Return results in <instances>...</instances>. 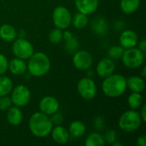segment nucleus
Returning a JSON list of instances; mask_svg holds the SVG:
<instances>
[{
	"instance_id": "39448f33",
	"label": "nucleus",
	"mask_w": 146,
	"mask_h": 146,
	"mask_svg": "<svg viewBox=\"0 0 146 146\" xmlns=\"http://www.w3.org/2000/svg\"><path fill=\"white\" fill-rule=\"evenodd\" d=\"M121 59L127 68L132 69L138 68H140L145 62V53L135 47L126 49Z\"/></svg>"
},
{
	"instance_id": "5701e85b",
	"label": "nucleus",
	"mask_w": 146,
	"mask_h": 146,
	"mask_svg": "<svg viewBox=\"0 0 146 146\" xmlns=\"http://www.w3.org/2000/svg\"><path fill=\"white\" fill-rule=\"evenodd\" d=\"M89 20L86 15L78 12L72 17V24L76 29H83L88 25Z\"/></svg>"
},
{
	"instance_id": "f8f14e48",
	"label": "nucleus",
	"mask_w": 146,
	"mask_h": 146,
	"mask_svg": "<svg viewBox=\"0 0 146 146\" xmlns=\"http://www.w3.org/2000/svg\"><path fill=\"white\" fill-rule=\"evenodd\" d=\"M115 69V64L114 62V60L109 57H104L101 59L96 67L97 74H98L99 77L104 79L114 74Z\"/></svg>"
},
{
	"instance_id": "f03ea898",
	"label": "nucleus",
	"mask_w": 146,
	"mask_h": 146,
	"mask_svg": "<svg viewBox=\"0 0 146 146\" xmlns=\"http://www.w3.org/2000/svg\"><path fill=\"white\" fill-rule=\"evenodd\" d=\"M30 132L38 138H44L50 134L53 125L49 115L43 113L36 112L32 115L28 121Z\"/></svg>"
},
{
	"instance_id": "58836bf2",
	"label": "nucleus",
	"mask_w": 146,
	"mask_h": 146,
	"mask_svg": "<svg viewBox=\"0 0 146 146\" xmlns=\"http://www.w3.org/2000/svg\"><path fill=\"white\" fill-rule=\"evenodd\" d=\"M17 37L18 38H25L26 37V32L23 29H21L19 32H17Z\"/></svg>"
},
{
	"instance_id": "7c9ffc66",
	"label": "nucleus",
	"mask_w": 146,
	"mask_h": 146,
	"mask_svg": "<svg viewBox=\"0 0 146 146\" xmlns=\"http://www.w3.org/2000/svg\"><path fill=\"white\" fill-rule=\"evenodd\" d=\"M104 141L110 145H112L115 141L117 140V133L115 130H108L104 136Z\"/></svg>"
},
{
	"instance_id": "72a5a7b5",
	"label": "nucleus",
	"mask_w": 146,
	"mask_h": 146,
	"mask_svg": "<svg viewBox=\"0 0 146 146\" xmlns=\"http://www.w3.org/2000/svg\"><path fill=\"white\" fill-rule=\"evenodd\" d=\"M104 119L102 116H97L94 119V127L97 130H103L104 128Z\"/></svg>"
},
{
	"instance_id": "c9c22d12",
	"label": "nucleus",
	"mask_w": 146,
	"mask_h": 146,
	"mask_svg": "<svg viewBox=\"0 0 146 146\" xmlns=\"http://www.w3.org/2000/svg\"><path fill=\"white\" fill-rule=\"evenodd\" d=\"M137 45L139 46V50H140L142 52H144V53L145 54V52H146V40L145 39H142L141 41L138 42Z\"/></svg>"
},
{
	"instance_id": "2eb2a0df",
	"label": "nucleus",
	"mask_w": 146,
	"mask_h": 146,
	"mask_svg": "<svg viewBox=\"0 0 146 146\" xmlns=\"http://www.w3.org/2000/svg\"><path fill=\"white\" fill-rule=\"evenodd\" d=\"M50 134H51L52 139L56 144H59V145L66 144L68 141L69 137H70L68 131L65 127H62L61 125L53 127L51 129Z\"/></svg>"
},
{
	"instance_id": "a19ab883",
	"label": "nucleus",
	"mask_w": 146,
	"mask_h": 146,
	"mask_svg": "<svg viewBox=\"0 0 146 146\" xmlns=\"http://www.w3.org/2000/svg\"><path fill=\"white\" fill-rule=\"evenodd\" d=\"M112 145H114V146H122V144L121 143V142H118L117 140L116 141H115L113 144H112Z\"/></svg>"
},
{
	"instance_id": "f257e3e1",
	"label": "nucleus",
	"mask_w": 146,
	"mask_h": 146,
	"mask_svg": "<svg viewBox=\"0 0 146 146\" xmlns=\"http://www.w3.org/2000/svg\"><path fill=\"white\" fill-rule=\"evenodd\" d=\"M127 90V79L119 74H112L104 79L102 91L109 98L121 97Z\"/></svg>"
},
{
	"instance_id": "f704fd0d",
	"label": "nucleus",
	"mask_w": 146,
	"mask_h": 146,
	"mask_svg": "<svg viewBox=\"0 0 146 146\" xmlns=\"http://www.w3.org/2000/svg\"><path fill=\"white\" fill-rule=\"evenodd\" d=\"M139 115L143 122H146V104H142L141 110L139 112Z\"/></svg>"
},
{
	"instance_id": "1a4fd4ad",
	"label": "nucleus",
	"mask_w": 146,
	"mask_h": 146,
	"mask_svg": "<svg viewBox=\"0 0 146 146\" xmlns=\"http://www.w3.org/2000/svg\"><path fill=\"white\" fill-rule=\"evenodd\" d=\"M11 101L12 104L16 107H25L28 104L31 99V92L24 85H18L11 91Z\"/></svg>"
},
{
	"instance_id": "4468645a",
	"label": "nucleus",
	"mask_w": 146,
	"mask_h": 146,
	"mask_svg": "<svg viewBox=\"0 0 146 146\" xmlns=\"http://www.w3.org/2000/svg\"><path fill=\"white\" fill-rule=\"evenodd\" d=\"M74 4L78 12L89 15L98 9L99 0H74Z\"/></svg>"
},
{
	"instance_id": "0eeeda50",
	"label": "nucleus",
	"mask_w": 146,
	"mask_h": 146,
	"mask_svg": "<svg viewBox=\"0 0 146 146\" xmlns=\"http://www.w3.org/2000/svg\"><path fill=\"white\" fill-rule=\"evenodd\" d=\"M77 90L80 96L85 100L94 99L98 93L97 85L90 77L80 79L77 84Z\"/></svg>"
},
{
	"instance_id": "a878e982",
	"label": "nucleus",
	"mask_w": 146,
	"mask_h": 146,
	"mask_svg": "<svg viewBox=\"0 0 146 146\" xmlns=\"http://www.w3.org/2000/svg\"><path fill=\"white\" fill-rule=\"evenodd\" d=\"M127 104L132 110H138L143 104V97L139 92H133L128 96L127 98Z\"/></svg>"
},
{
	"instance_id": "4c0bfd02",
	"label": "nucleus",
	"mask_w": 146,
	"mask_h": 146,
	"mask_svg": "<svg viewBox=\"0 0 146 146\" xmlns=\"http://www.w3.org/2000/svg\"><path fill=\"white\" fill-rule=\"evenodd\" d=\"M73 37H74V35H73V33H72L70 31L66 30V31L62 32V39H64L65 41L70 39V38H73Z\"/></svg>"
},
{
	"instance_id": "393cba45",
	"label": "nucleus",
	"mask_w": 146,
	"mask_h": 146,
	"mask_svg": "<svg viewBox=\"0 0 146 146\" xmlns=\"http://www.w3.org/2000/svg\"><path fill=\"white\" fill-rule=\"evenodd\" d=\"M13 89L12 80L3 75H0V97L9 95Z\"/></svg>"
},
{
	"instance_id": "4be33fe9",
	"label": "nucleus",
	"mask_w": 146,
	"mask_h": 146,
	"mask_svg": "<svg viewBox=\"0 0 146 146\" xmlns=\"http://www.w3.org/2000/svg\"><path fill=\"white\" fill-rule=\"evenodd\" d=\"M92 31L96 34L100 35V36L105 35L108 33V31H109L108 23L102 17L96 18V19L93 20V21L92 23Z\"/></svg>"
},
{
	"instance_id": "9b49d317",
	"label": "nucleus",
	"mask_w": 146,
	"mask_h": 146,
	"mask_svg": "<svg viewBox=\"0 0 146 146\" xmlns=\"http://www.w3.org/2000/svg\"><path fill=\"white\" fill-rule=\"evenodd\" d=\"M38 108L41 113L50 116L59 110L60 105L56 98L52 96H45L39 101Z\"/></svg>"
},
{
	"instance_id": "ea45409f",
	"label": "nucleus",
	"mask_w": 146,
	"mask_h": 146,
	"mask_svg": "<svg viewBox=\"0 0 146 146\" xmlns=\"http://www.w3.org/2000/svg\"><path fill=\"white\" fill-rule=\"evenodd\" d=\"M145 72H146V68L145 67H144V68H143V70H142V75H141V77H142V78H145V76H146Z\"/></svg>"
},
{
	"instance_id": "20e7f679",
	"label": "nucleus",
	"mask_w": 146,
	"mask_h": 146,
	"mask_svg": "<svg viewBox=\"0 0 146 146\" xmlns=\"http://www.w3.org/2000/svg\"><path fill=\"white\" fill-rule=\"evenodd\" d=\"M142 120L139 113L136 110H129L125 111L119 118L118 125L120 128L126 133H133L138 130L141 124Z\"/></svg>"
},
{
	"instance_id": "b1692460",
	"label": "nucleus",
	"mask_w": 146,
	"mask_h": 146,
	"mask_svg": "<svg viewBox=\"0 0 146 146\" xmlns=\"http://www.w3.org/2000/svg\"><path fill=\"white\" fill-rule=\"evenodd\" d=\"M105 144L104 138L101 133H90L86 139L85 145L86 146H103Z\"/></svg>"
},
{
	"instance_id": "e433bc0d",
	"label": "nucleus",
	"mask_w": 146,
	"mask_h": 146,
	"mask_svg": "<svg viewBox=\"0 0 146 146\" xmlns=\"http://www.w3.org/2000/svg\"><path fill=\"white\" fill-rule=\"evenodd\" d=\"M137 145L139 146H146V136H139L137 139Z\"/></svg>"
},
{
	"instance_id": "9d476101",
	"label": "nucleus",
	"mask_w": 146,
	"mask_h": 146,
	"mask_svg": "<svg viewBox=\"0 0 146 146\" xmlns=\"http://www.w3.org/2000/svg\"><path fill=\"white\" fill-rule=\"evenodd\" d=\"M92 63L93 58L90 52L86 50H77L74 53L73 64L78 70H88L92 66Z\"/></svg>"
},
{
	"instance_id": "ddd939ff",
	"label": "nucleus",
	"mask_w": 146,
	"mask_h": 146,
	"mask_svg": "<svg viewBox=\"0 0 146 146\" xmlns=\"http://www.w3.org/2000/svg\"><path fill=\"white\" fill-rule=\"evenodd\" d=\"M119 42L121 46H122L125 50L133 48L137 46L139 37L138 34L133 30H124L119 37Z\"/></svg>"
},
{
	"instance_id": "473e14b6",
	"label": "nucleus",
	"mask_w": 146,
	"mask_h": 146,
	"mask_svg": "<svg viewBox=\"0 0 146 146\" xmlns=\"http://www.w3.org/2000/svg\"><path fill=\"white\" fill-rule=\"evenodd\" d=\"M8 66H9V61L7 57L2 53H0V75H3L7 72Z\"/></svg>"
},
{
	"instance_id": "aec40b11",
	"label": "nucleus",
	"mask_w": 146,
	"mask_h": 146,
	"mask_svg": "<svg viewBox=\"0 0 146 146\" xmlns=\"http://www.w3.org/2000/svg\"><path fill=\"white\" fill-rule=\"evenodd\" d=\"M68 131L69 133V135L74 138H80L85 134L86 127L84 122H82L81 121H74L70 123Z\"/></svg>"
},
{
	"instance_id": "412c9836",
	"label": "nucleus",
	"mask_w": 146,
	"mask_h": 146,
	"mask_svg": "<svg viewBox=\"0 0 146 146\" xmlns=\"http://www.w3.org/2000/svg\"><path fill=\"white\" fill-rule=\"evenodd\" d=\"M140 6V0H121L120 7L124 14L131 15L136 12Z\"/></svg>"
},
{
	"instance_id": "6ab92c4d",
	"label": "nucleus",
	"mask_w": 146,
	"mask_h": 146,
	"mask_svg": "<svg viewBox=\"0 0 146 146\" xmlns=\"http://www.w3.org/2000/svg\"><path fill=\"white\" fill-rule=\"evenodd\" d=\"M17 38V31L9 24H3L0 27V38L6 42H13Z\"/></svg>"
},
{
	"instance_id": "423d86ee",
	"label": "nucleus",
	"mask_w": 146,
	"mask_h": 146,
	"mask_svg": "<svg viewBox=\"0 0 146 146\" xmlns=\"http://www.w3.org/2000/svg\"><path fill=\"white\" fill-rule=\"evenodd\" d=\"M12 51L15 57L27 60L34 53V49L32 43L25 38H16L13 41Z\"/></svg>"
},
{
	"instance_id": "a211bd4d",
	"label": "nucleus",
	"mask_w": 146,
	"mask_h": 146,
	"mask_svg": "<svg viewBox=\"0 0 146 146\" xmlns=\"http://www.w3.org/2000/svg\"><path fill=\"white\" fill-rule=\"evenodd\" d=\"M7 121L12 126H18L23 120V114L19 107L11 106L7 110Z\"/></svg>"
},
{
	"instance_id": "6e6552de",
	"label": "nucleus",
	"mask_w": 146,
	"mask_h": 146,
	"mask_svg": "<svg viewBox=\"0 0 146 146\" xmlns=\"http://www.w3.org/2000/svg\"><path fill=\"white\" fill-rule=\"evenodd\" d=\"M52 21L56 27L62 30L67 29L72 22L70 11L64 6H57L52 13Z\"/></svg>"
},
{
	"instance_id": "bb28decb",
	"label": "nucleus",
	"mask_w": 146,
	"mask_h": 146,
	"mask_svg": "<svg viewBox=\"0 0 146 146\" xmlns=\"http://www.w3.org/2000/svg\"><path fill=\"white\" fill-rule=\"evenodd\" d=\"M124 50H125V49L121 45L120 46L119 45L112 46L108 50V57L112 60H118V59L121 58Z\"/></svg>"
},
{
	"instance_id": "dca6fc26",
	"label": "nucleus",
	"mask_w": 146,
	"mask_h": 146,
	"mask_svg": "<svg viewBox=\"0 0 146 146\" xmlns=\"http://www.w3.org/2000/svg\"><path fill=\"white\" fill-rule=\"evenodd\" d=\"M8 69L14 75H22L27 70V66L23 59L15 57L9 62Z\"/></svg>"
},
{
	"instance_id": "c756f323",
	"label": "nucleus",
	"mask_w": 146,
	"mask_h": 146,
	"mask_svg": "<svg viewBox=\"0 0 146 146\" xmlns=\"http://www.w3.org/2000/svg\"><path fill=\"white\" fill-rule=\"evenodd\" d=\"M11 106H12V101L8 95L0 97V110L2 111L7 110Z\"/></svg>"
},
{
	"instance_id": "2f4dec72",
	"label": "nucleus",
	"mask_w": 146,
	"mask_h": 146,
	"mask_svg": "<svg viewBox=\"0 0 146 146\" xmlns=\"http://www.w3.org/2000/svg\"><path fill=\"white\" fill-rule=\"evenodd\" d=\"M50 121L52 123L53 126H57V125H62V123L64 121V118H63V115L59 113L58 111L52 114L51 115H50Z\"/></svg>"
},
{
	"instance_id": "cd10ccee",
	"label": "nucleus",
	"mask_w": 146,
	"mask_h": 146,
	"mask_svg": "<svg viewBox=\"0 0 146 146\" xmlns=\"http://www.w3.org/2000/svg\"><path fill=\"white\" fill-rule=\"evenodd\" d=\"M49 40L52 44H59L62 40V31L60 28H54L49 33Z\"/></svg>"
},
{
	"instance_id": "7ed1b4c3",
	"label": "nucleus",
	"mask_w": 146,
	"mask_h": 146,
	"mask_svg": "<svg viewBox=\"0 0 146 146\" xmlns=\"http://www.w3.org/2000/svg\"><path fill=\"white\" fill-rule=\"evenodd\" d=\"M29 74L34 77H42L50 69V60L44 52L33 53L27 64Z\"/></svg>"
},
{
	"instance_id": "c85d7f7f",
	"label": "nucleus",
	"mask_w": 146,
	"mask_h": 146,
	"mask_svg": "<svg viewBox=\"0 0 146 146\" xmlns=\"http://www.w3.org/2000/svg\"><path fill=\"white\" fill-rule=\"evenodd\" d=\"M79 46H80V44H79L78 39L75 38L74 37H73L70 39L66 41L65 49L68 53H74L78 50Z\"/></svg>"
},
{
	"instance_id": "f3484780",
	"label": "nucleus",
	"mask_w": 146,
	"mask_h": 146,
	"mask_svg": "<svg viewBox=\"0 0 146 146\" xmlns=\"http://www.w3.org/2000/svg\"><path fill=\"white\" fill-rule=\"evenodd\" d=\"M127 88L133 92H143L145 88V81L141 76H131L127 79Z\"/></svg>"
}]
</instances>
